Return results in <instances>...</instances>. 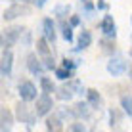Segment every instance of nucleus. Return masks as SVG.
I'll return each mask as SVG.
<instances>
[{
	"label": "nucleus",
	"instance_id": "obj_1",
	"mask_svg": "<svg viewBox=\"0 0 132 132\" xmlns=\"http://www.w3.org/2000/svg\"><path fill=\"white\" fill-rule=\"evenodd\" d=\"M23 33H25L23 27H8V29H4L2 36H0V46H2V50H10L12 44L21 40V35Z\"/></svg>",
	"mask_w": 132,
	"mask_h": 132
},
{
	"label": "nucleus",
	"instance_id": "obj_2",
	"mask_svg": "<svg viewBox=\"0 0 132 132\" xmlns=\"http://www.w3.org/2000/svg\"><path fill=\"white\" fill-rule=\"evenodd\" d=\"M31 13V8L27 6L25 2H13L12 6H8L6 10L2 12V19L4 21H13L15 17L19 15H29Z\"/></svg>",
	"mask_w": 132,
	"mask_h": 132
},
{
	"label": "nucleus",
	"instance_id": "obj_3",
	"mask_svg": "<svg viewBox=\"0 0 132 132\" xmlns=\"http://www.w3.org/2000/svg\"><path fill=\"white\" fill-rule=\"evenodd\" d=\"M52 107H54V100L50 94H40L38 98H36V103H35V113L38 117H46L50 111H52Z\"/></svg>",
	"mask_w": 132,
	"mask_h": 132
},
{
	"label": "nucleus",
	"instance_id": "obj_4",
	"mask_svg": "<svg viewBox=\"0 0 132 132\" xmlns=\"http://www.w3.org/2000/svg\"><path fill=\"white\" fill-rule=\"evenodd\" d=\"M15 115H17V119H19L21 122H25L27 126H33L35 121H36V117H38L35 111H33V113L29 111V107H27V102H19V103H17Z\"/></svg>",
	"mask_w": 132,
	"mask_h": 132
},
{
	"label": "nucleus",
	"instance_id": "obj_5",
	"mask_svg": "<svg viewBox=\"0 0 132 132\" xmlns=\"http://www.w3.org/2000/svg\"><path fill=\"white\" fill-rule=\"evenodd\" d=\"M126 69H128V61H126L125 57H121V56H115V57H111V60L107 61V71L111 73L113 77L122 75Z\"/></svg>",
	"mask_w": 132,
	"mask_h": 132
},
{
	"label": "nucleus",
	"instance_id": "obj_6",
	"mask_svg": "<svg viewBox=\"0 0 132 132\" xmlns=\"http://www.w3.org/2000/svg\"><path fill=\"white\" fill-rule=\"evenodd\" d=\"M19 98L23 102H36V86L31 82V80H23L19 84Z\"/></svg>",
	"mask_w": 132,
	"mask_h": 132
},
{
	"label": "nucleus",
	"instance_id": "obj_7",
	"mask_svg": "<svg viewBox=\"0 0 132 132\" xmlns=\"http://www.w3.org/2000/svg\"><path fill=\"white\" fill-rule=\"evenodd\" d=\"M100 31L107 38H115L117 36V25L113 21V15H103V19L100 21Z\"/></svg>",
	"mask_w": 132,
	"mask_h": 132
},
{
	"label": "nucleus",
	"instance_id": "obj_8",
	"mask_svg": "<svg viewBox=\"0 0 132 132\" xmlns=\"http://www.w3.org/2000/svg\"><path fill=\"white\" fill-rule=\"evenodd\" d=\"M27 69H29V73L40 77L44 71H46V67H44L42 60H40L36 54H29V56H27Z\"/></svg>",
	"mask_w": 132,
	"mask_h": 132
},
{
	"label": "nucleus",
	"instance_id": "obj_9",
	"mask_svg": "<svg viewBox=\"0 0 132 132\" xmlns=\"http://www.w3.org/2000/svg\"><path fill=\"white\" fill-rule=\"evenodd\" d=\"M12 65H13V54L10 52V50H4L2 57H0V75L2 77H10Z\"/></svg>",
	"mask_w": 132,
	"mask_h": 132
},
{
	"label": "nucleus",
	"instance_id": "obj_10",
	"mask_svg": "<svg viewBox=\"0 0 132 132\" xmlns=\"http://www.w3.org/2000/svg\"><path fill=\"white\" fill-rule=\"evenodd\" d=\"M42 35L48 42H54L56 40V25H54L52 17H44L42 19Z\"/></svg>",
	"mask_w": 132,
	"mask_h": 132
},
{
	"label": "nucleus",
	"instance_id": "obj_11",
	"mask_svg": "<svg viewBox=\"0 0 132 132\" xmlns=\"http://www.w3.org/2000/svg\"><path fill=\"white\" fill-rule=\"evenodd\" d=\"M0 126H2V132H10L13 126V115L10 109L2 107L0 109Z\"/></svg>",
	"mask_w": 132,
	"mask_h": 132
},
{
	"label": "nucleus",
	"instance_id": "obj_12",
	"mask_svg": "<svg viewBox=\"0 0 132 132\" xmlns=\"http://www.w3.org/2000/svg\"><path fill=\"white\" fill-rule=\"evenodd\" d=\"M63 130V121L60 115H50L46 119V132H61Z\"/></svg>",
	"mask_w": 132,
	"mask_h": 132
},
{
	"label": "nucleus",
	"instance_id": "obj_13",
	"mask_svg": "<svg viewBox=\"0 0 132 132\" xmlns=\"http://www.w3.org/2000/svg\"><path fill=\"white\" fill-rule=\"evenodd\" d=\"M90 103L88 102H77L75 107H73V111H75V117L77 119H88L90 117Z\"/></svg>",
	"mask_w": 132,
	"mask_h": 132
},
{
	"label": "nucleus",
	"instance_id": "obj_14",
	"mask_svg": "<svg viewBox=\"0 0 132 132\" xmlns=\"http://www.w3.org/2000/svg\"><path fill=\"white\" fill-rule=\"evenodd\" d=\"M86 100H88V103H90L92 109H100V107H102V96H100L98 90L88 88V90H86Z\"/></svg>",
	"mask_w": 132,
	"mask_h": 132
},
{
	"label": "nucleus",
	"instance_id": "obj_15",
	"mask_svg": "<svg viewBox=\"0 0 132 132\" xmlns=\"http://www.w3.org/2000/svg\"><path fill=\"white\" fill-rule=\"evenodd\" d=\"M92 44V33L90 31H80V35H79V46H77L75 50H86Z\"/></svg>",
	"mask_w": 132,
	"mask_h": 132
},
{
	"label": "nucleus",
	"instance_id": "obj_16",
	"mask_svg": "<svg viewBox=\"0 0 132 132\" xmlns=\"http://www.w3.org/2000/svg\"><path fill=\"white\" fill-rule=\"evenodd\" d=\"M48 44H50V42H48L46 38H44V36L36 40V52H38V56H40V57H48V56H52V50H50Z\"/></svg>",
	"mask_w": 132,
	"mask_h": 132
},
{
	"label": "nucleus",
	"instance_id": "obj_17",
	"mask_svg": "<svg viewBox=\"0 0 132 132\" xmlns=\"http://www.w3.org/2000/svg\"><path fill=\"white\" fill-rule=\"evenodd\" d=\"M40 88H42L44 94H52V92H57L56 84L52 82V79H48V77H40Z\"/></svg>",
	"mask_w": 132,
	"mask_h": 132
},
{
	"label": "nucleus",
	"instance_id": "obj_18",
	"mask_svg": "<svg viewBox=\"0 0 132 132\" xmlns=\"http://www.w3.org/2000/svg\"><path fill=\"white\" fill-rule=\"evenodd\" d=\"M60 29H61V36L67 42H73V25H67L63 19H60Z\"/></svg>",
	"mask_w": 132,
	"mask_h": 132
},
{
	"label": "nucleus",
	"instance_id": "obj_19",
	"mask_svg": "<svg viewBox=\"0 0 132 132\" xmlns=\"http://www.w3.org/2000/svg\"><path fill=\"white\" fill-rule=\"evenodd\" d=\"M56 98H57V100H61V102H69V100L73 98V90L65 84V86H61V88H57Z\"/></svg>",
	"mask_w": 132,
	"mask_h": 132
},
{
	"label": "nucleus",
	"instance_id": "obj_20",
	"mask_svg": "<svg viewBox=\"0 0 132 132\" xmlns=\"http://www.w3.org/2000/svg\"><path fill=\"white\" fill-rule=\"evenodd\" d=\"M69 12H71L69 4H57V6L54 8V15L60 17V19H65V15H69Z\"/></svg>",
	"mask_w": 132,
	"mask_h": 132
},
{
	"label": "nucleus",
	"instance_id": "obj_21",
	"mask_svg": "<svg viewBox=\"0 0 132 132\" xmlns=\"http://www.w3.org/2000/svg\"><path fill=\"white\" fill-rule=\"evenodd\" d=\"M102 52L103 54H113L115 52V38H102Z\"/></svg>",
	"mask_w": 132,
	"mask_h": 132
},
{
	"label": "nucleus",
	"instance_id": "obj_22",
	"mask_svg": "<svg viewBox=\"0 0 132 132\" xmlns=\"http://www.w3.org/2000/svg\"><path fill=\"white\" fill-rule=\"evenodd\" d=\"M121 107L128 117H132V96H122L121 98Z\"/></svg>",
	"mask_w": 132,
	"mask_h": 132
},
{
	"label": "nucleus",
	"instance_id": "obj_23",
	"mask_svg": "<svg viewBox=\"0 0 132 132\" xmlns=\"http://www.w3.org/2000/svg\"><path fill=\"white\" fill-rule=\"evenodd\" d=\"M54 73H56V79H60V80H69L71 79V69H67V67H57V69L56 71H54Z\"/></svg>",
	"mask_w": 132,
	"mask_h": 132
},
{
	"label": "nucleus",
	"instance_id": "obj_24",
	"mask_svg": "<svg viewBox=\"0 0 132 132\" xmlns=\"http://www.w3.org/2000/svg\"><path fill=\"white\" fill-rule=\"evenodd\" d=\"M67 86H69V88L73 90V94H86V90H84V86H82V82H80V80H77V79H73V80H69V82H67Z\"/></svg>",
	"mask_w": 132,
	"mask_h": 132
},
{
	"label": "nucleus",
	"instance_id": "obj_25",
	"mask_svg": "<svg viewBox=\"0 0 132 132\" xmlns=\"http://www.w3.org/2000/svg\"><path fill=\"white\" fill-rule=\"evenodd\" d=\"M67 132H86V128H84L82 122H71L67 126Z\"/></svg>",
	"mask_w": 132,
	"mask_h": 132
},
{
	"label": "nucleus",
	"instance_id": "obj_26",
	"mask_svg": "<svg viewBox=\"0 0 132 132\" xmlns=\"http://www.w3.org/2000/svg\"><path fill=\"white\" fill-rule=\"evenodd\" d=\"M79 63H80L79 60H69V57H63V63H61V65H63V67H67V69H71V71H73V69H75L77 65H79Z\"/></svg>",
	"mask_w": 132,
	"mask_h": 132
},
{
	"label": "nucleus",
	"instance_id": "obj_27",
	"mask_svg": "<svg viewBox=\"0 0 132 132\" xmlns=\"http://www.w3.org/2000/svg\"><path fill=\"white\" fill-rule=\"evenodd\" d=\"M80 4H82V6H84V12H86V15H92V12H94V8H96V6H94V4L92 2H90V0H80Z\"/></svg>",
	"mask_w": 132,
	"mask_h": 132
},
{
	"label": "nucleus",
	"instance_id": "obj_28",
	"mask_svg": "<svg viewBox=\"0 0 132 132\" xmlns=\"http://www.w3.org/2000/svg\"><path fill=\"white\" fill-rule=\"evenodd\" d=\"M109 121H111V122H109L111 126H115V125H117V121H119V115H117V111H113V109L109 111Z\"/></svg>",
	"mask_w": 132,
	"mask_h": 132
},
{
	"label": "nucleus",
	"instance_id": "obj_29",
	"mask_svg": "<svg viewBox=\"0 0 132 132\" xmlns=\"http://www.w3.org/2000/svg\"><path fill=\"white\" fill-rule=\"evenodd\" d=\"M69 25H73V27H79V25H80V17H79V15H71Z\"/></svg>",
	"mask_w": 132,
	"mask_h": 132
},
{
	"label": "nucleus",
	"instance_id": "obj_30",
	"mask_svg": "<svg viewBox=\"0 0 132 132\" xmlns=\"http://www.w3.org/2000/svg\"><path fill=\"white\" fill-rule=\"evenodd\" d=\"M29 4H33L35 8H42L46 4V0H29Z\"/></svg>",
	"mask_w": 132,
	"mask_h": 132
},
{
	"label": "nucleus",
	"instance_id": "obj_31",
	"mask_svg": "<svg viewBox=\"0 0 132 132\" xmlns=\"http://www.w3.org/2000/svg\"><path fill=\"white\" fill-rule=\"evenodd\" d=\"M23 44H27V46L31 44V33L27 29H25V33H23Z\"/></svg>",
	"mask_w": 132,
	"mask_h": 132
},
{
	"label": "nucleus",
	"instance_id": "obj_32",
	"mask_svg": "<svg viewBox=\"0 0 132 132\" xmlns=\"http://www.w3.org/2000/svg\"><path fill=\"white\" fill-rule=\"evenodd\" d=\"M96 8H98V10H107V2H103V0H98Z\"/></svg>",
	"mask_w": 132,
	"mask_h": 132
},
{
	"label": "nucleus",
	"instance_id": "obj_33",
	"mask_svg": "<svg viewBox=\"0 0 132 132\" xmlns=\"http://www.w3.org/2000/svg\"><path fill=\"white\" fill-rule=\"evenodd\" d=\"M15 2H25V4H27V2H29V0H15Z\"/></svg>",
	"mask_w": 132,
	"mask_h": 132
},
{
	"label": "nucleus",
	"instance_id": "obj_34",
	"mask_svg": "<svg viewBox=\"0 0 132 132\" xmlns=\"http://www.w3.org/2000/svg\"><path fill=\"white\" fill-rule=\"evenodd\" d=\"M130 57H132V48H130Z\"/></svg>",
	"mask_w": 132,
	"mask_h": 132
}]
</instances>
